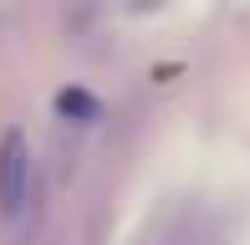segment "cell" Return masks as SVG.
Returning a JSON list of instances; mask_svg holds the SVG:
<instances>
[{"instance_id":"obj_1","label":"cell","mask_w":250,"mask_h":245,"mask_svg":"<svg viewBox=\"0 0 250 245\" xmlns=\"http://www.w3.org/2000/svg\"><path fill=\"white\" fill-rule=\"evenodd\" d=\"M31 138L21 128H10L5 138H0V215L5 220H26L31 209Z\"/></svg>"},{"instance_id":"obj_2","label":"cell","mask_w":250,"mask_h":245,"mask_svg":"<svg viewBox=\"0 0 250 245\" xmlns=\"http://www.w3.org/2000/svg\"><path fill=\"white\" fill-rule=\"evenodd\" d=\"M56 113L72 118V122H92L102 107H97V97H92V92H82V87H66V92L56 97Z\"/></svg>"}]
</instances>
